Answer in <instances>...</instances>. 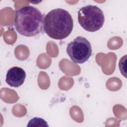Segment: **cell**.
Instances as JSON below:
<instances>
[{
    "instance_id": "1",
    "label": "cell",
    "mask_w": 127,
    "mask_h": 127,
    "mask_svg": "<svg viewBox=\"0 0 127 127\" xmlns=\"http://www.w3.org/2000/svg\"><path fill=\"white\" fill-rule=\"evenodd\" d=\"M73 20L71 14L63 8H56L44 17V30L50 38L56 40L66 38L71 33Z\"/></svg>"
},
{
    "instance_id": "2",
    "label": "cell",
    "mask_w": 127,
    "mask_h": 127,
    "mask_svg": "<svg viewBox=\"0 0 127 127\" xmlns=\"http://www.w3.org/2000/svg\"><path fill=\"white\" fill-rule=\"evenodd\" d=\"M44 20V15L37 8L25 6L15 11L14 26L21 35L33 37L42 32Z\"/></svg>"
},
{
    "instance_id": "3",
    "label": "cell",
    "mask_w": 127,
    "mask_h": 127,
    "mask_svg": "<svg viewBox=\"0 0 127 127\" xmlns=\"http://www.w3.org/2000/svg\"><path fill=\"white\" fill-rule=\"evenodd\" d=\"M78 21L86 31L94 32L100 30L104 25L105 17L103 11L97 6L87 5L78 11Z\"/></svg>"
},
{
    "instance_id": "4",
    "label": "cell",
    "mask_w": 127,
    "mask_h": 127,
    "mask_svg": "<svg viewBox=\"0 0 127 127\" xmlns=\"http://www.w3.org/2000/svg\"><path fill=\"white\" fill-rule=\"evenodd\" d=\"M66 52L73 62L81 64L91 56L92 50L91 44L86 38L78 36L68 44Z\"/></svg>"
},
{
    "instance_id": "5",
    "label": "cell",
    "mask_w": 127,
    "mask_h": 127,
    "mask_svg": "<svg viewBox=\"0 0 127 127\" xmlns=\"http://www.w3.org/2000/svg\"><path fill=\"white\" fill-rule=\"evenodd\" d=\"M26 76V72L23 68L13 66L8 70L5 81L11 87H18L23 84Z\"/></svg>"
},
{
    "instance_id": "6",
    "label": "cell",
    "mask_w": 127,
    "mask_h": 127,
    "mask_svg": "<svg viewBox=\"0 0 127 127\" xmlns=\"http://www.w3.org/2000/svg\"><path fill=\"white\" fill-rule=\"evenodd\" d=\"M27 127H49L47 122L43 119L38 117H34L30 120Z\"/></svg>"
},
{
    "instance_id": "7",
    "label": "cell",
    "mask_w": 127,
    "mask_h": 127,
    "mask_svg": "<svg viewBox=\"0 0 127 127\" xmlns=\"http://www.w3.org/2000/svg\"><path fill=\"white\" fill-rule=\"evenodd\" d=\"M126 60H127V55L122 57L120 59L119 63V69L121 73L123 75L126 77Z\"/></svg>"
}]
</instances>
